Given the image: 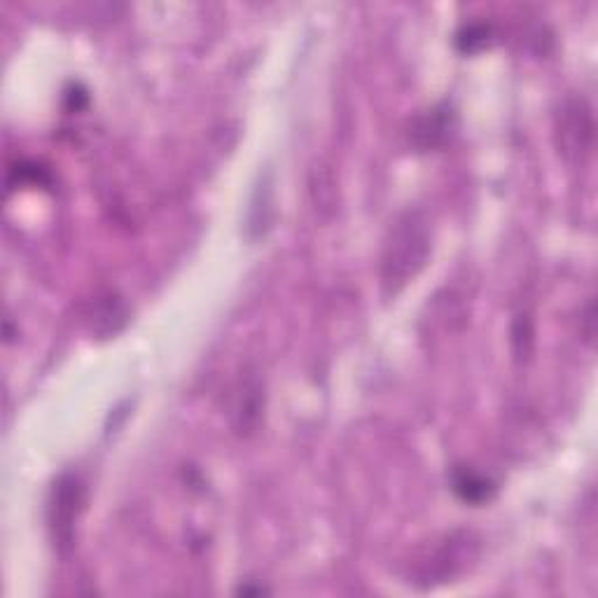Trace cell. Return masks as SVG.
Segmentation results:
<instances>
[{
  "label": "cell",
  "instance_id": "obj_6",
  "mask_svg": "<svg viewBox=\"0 0 598 598\" xmlns=\"http://www.w3.org/2000/svg\"><path fill=\"white\" fill-rule=\"evenodd\" d=\"M451 484H453L456 495L470 505L489 503L495 495V484L489 480V477L472 470L470 466H458L451 472Z\"/></svg>",
  "mask_w": 598,
  "mask_h": 598
},
{
  "label": "cell",
  "instance_id": "obj_4",
  "mask_svg": "<svg viewBox=\"0 0 598 598\" xmlns=\"http://www.w3.org/2000/svg\"><path fill=\"white\" fill-rule=\"evenodd\" d=\"M559 136H562V148L564 154L568 157H583L594 138V119L589 106L583 102H570L566 104L562 113V125H559Z\"/></svg>",
  "mask_w": 598,
  "mask_h": 598
},
{
  "label": "cell",
  "instance_id": "obj_3",
  "mask_svg": "<svg viewBox=\"0 0 598 598\" xmlns=\"http://www.w3.org/2000/svg\"><path fill=\"white\" fill-rule=\"evenodd\" d=\"M453 131V110L449 104H437L416 115L409 127V138L418 150H435L449 141Z\"/></svg>",
  "mask_w": 598,
  "mask_h": 598
},
{
  "label": "cell",
  "instance_id": "obj_2",
  "mask_svg": "<svg viewBox=\"0 0 598 598\" xmlns=\"http://www.w3.org/2000/svg\"><path fill=\"white\" fill-rule=\"evenodd\" d=\"M85 510V484L79 482V477L66 472L58 477L50 493L47 503V522L52 531L54 547L68 554L75 543V526L77 516Z\"/></svg>",
  "mask_w": 598,
  "mask_h": 598
},
{
  "label": "cell",
  "instance_id": "obj_5",
  "mask_svg": "<svg viewBox=\"0 0 598 598\" xmlns=\"http://www.w3.org/2000/svg\"><path fill=\"white\" fill-rule=\"evenodd\" d=\"M265 407V393L260 378L246 376L236 388L234 405H232V424L238 435H250L260 426Z\"/></svg>",
  "mask_w": 598,
  "mask_h": 598
},
{
  "label": "cell",
  "instance_id": "obj_8",
  "mask_svg": "<svg viewBox=\"0 0 598 598\" xmlns=\"http://www.w3.org/2000/svg\"><path fill=\"white\" fill-rule=\"evenodd\" d=\"M491 26L489 24H468L461 29V33H458L456 43L458 47H461V52H477L482 50L491 43Z\"/></svg>",
  "mask_w": 598,
  "mask_h": 598
},
{
  "label": "cell",
  "instance_id": "obj_1",
  "mask_svg": "<svg viewBox=\"0 0 598 598\" xmlns=\"http://www.w3.org/2000/svg\"><path fill=\"white\" fill-rule=\"evenodd\" d=\"M430 229L424 213L407 211L395 221L382 255V284L395 295L428 260Z\"/></svg>",
  "mask_w": 598,
  "mask_h": 598
},
{
  "label": "cell",
  "instance_id": "obj_7",
  "mask_svg": "<svg viewBox=\"0 0 598 598\" xmlns=\"http://www.w3.org/2000/svg\"><path fill=\"white\" fill-rule=\"evenodd\" d=\"M127 307L122 299H119L117 295H106V297H98L96 305H94V311H92V328L96 334L102 337H110L115 332L122 330V325L127 323Z\"/></svg>",
  "mask_w": 598,
  "mask_h": 598
}]
</instances>
